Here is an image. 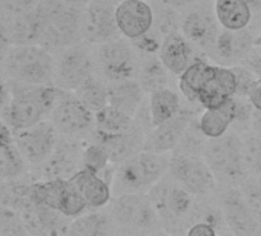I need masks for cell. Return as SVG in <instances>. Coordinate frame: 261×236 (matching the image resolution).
Here are the masks:
<instances>
[{"mask_svg":"<svg viewBox=\"0 0 261 236\" xmlns=\"http://www.w3.org/2000/svg\"><path fill=\"white\" fill-rule=\"evenodd\" d=\"M59 92L54 84L11 83V100L0 115L14 132L33 128L49 120Z\"/></svg>","mask_w":261,"mask_h":236,"instance_id":"obj_1","label":"cell"},{"mask_svg":"<svg viewBox=\"0 0 261 236\" xmlns=\"http://www.w3.org/2000/svg\"><path fill=\"white\" fill-rule=\"evenodd\" d=\"M169 166L171 154L142 151L136 157L115 167L111 183L112 195L148 193L169 173Z\"/></svg>","mask_w":261,"mask_h":236,"instance_id":"obj_2","label":"cell"},{"mask_svg":"<svg viewBox=\"0 0 261 236\" xmlns=\"http://www.w3.org/2000/svg\"><path fill=\"white\" fill-rule=\"evenodd\" d=\"M201 155L220 186L240 187L249 176L244 141L235 131L218 138H207Z\"/></svg>","mask_w":261,"mask_h":236,"instance_id":"obj_3","label":"cell"},{"mask_svg":"<svg viewBox=\"0 0 261 236\" xmlns=\"http://www.w3.org/2000/svg\"><path fill=\"white\" fill-rule=\"evenodd\" d=\"M54 52L39 45H13L0 74L11 83L54 84Z\"/></svg>","mask_w":261,"mask_h":236,"instance_id":"obj_4","label":"cell"},{"mask_svg":"<svg viewBox=\"0 0 261 236\" xmlns=\"http://www.w3.org/2000/svg\"><path fill=\"white\" fill-rule=\"evenodd\" d=\"M43 26L39 46L51 52L77 45L82 40V8L68 5L62 0H43L39 5Z\"/></svg>","mask_w":261,"mask_h":236,"instance_id":"obj_5","label":"cell"},{"mask_svg":"<svg viewBox=\"0 0 261 236\" xmlns=\"http://www.w3.org/2000/svg\"><path fill=\"white\" fill-rule=\"evenodd\" d=\"M30 196L36 204L48 205L69 219H74L89 210L80 190L69 178L31 180Z\"/></svg>","mask_w":261,"mask_h":236,"instance_id":"obj_6","label":"cell"},{"mask_svg":"<svg viewBox=\"0 0 261 236\" xmlns=\"http://www.w3.org/2000/svg\"><path fill=\"white\" fill-rule=\"evenodd\" d=\"M95 46V72L106 83L137 78L139 58L137 51L130 45V42H126L123 39H114Z\"/></svg>","mask_w":261,"mask_h":236,"instance_id":"obj_7","label":"cell"},{"mask_svg":"<svg viewBox=\"0 0 261 236\" xmlns=\"http://www.w3.org/2000/svg\"><path fill=\"white\" fill-rule=\"evenodd\" d=\"M109 215L115 225L127 231L151 233L162 225L159 213L148 193H124L111 199Z\"/></svg>","mask_w":261,"mask_h":236,"instance_id":"obj_8","label":"cell"},{"mask_svg":"<svg viewBox=\"0 0 261 236\" xmlns=\"http://www.w3.org/2000/svg\"><path fill=\"white\" fill-rule=\"evenodd\" d=\"M148 195L166 230H169V227L178 228L186 222V216H189L194 209V195L175 183L169 173L157 183Z\"/></svg>","mask_w":261,"mask_h":236,"instance_id":"obj_9","label":"cell"},{"mask_svg":"<svg viewBox=\"0 0 261 236\" xmlns=\"http://www.w3.org/2000/svg\"><path fill=\"white\" fill-rule=\"evenodd\" d=\"M49 122L60 137L82 138L95 129L94 113L71 91L60 89Z\"/></svg>","mask_w":261,"mask_h":236,"instance_id":"obj_10","label":"cell"},{"mask_svg":"<svg viewBox=\"0 0 261 236\" xmlns=\"http://www.w3.org/2000/svg\"><path fill=\"white\" fill-rule=\"evenodd\" d=\"M54 55V86L59 89L74 92L85 80L95 74L94 51L85 42L65 48Z\"/></svg>","mask_w":261,"mask_h":236,"instance_id":"obj_11","label":"cell"},{"mask_svg":"<svg viewBox=\"0 0 261 236\" xmlns=\"http://www.w3.org/2000/svg\"><path fill=\"white\" fill-rule=\"evenodd\" d=\"M169 175L194 196L214 192L217 186V180L203 155L174 151L171 154Z\"/></svg>","mask_w":261,"mask_h":236,"instance_id":"obj_12","label":"cell"},{"mask_svg":"<svg viewBox=\"0 0 261 236\" xmlns=\"http://www.w3.org/2000/svg\"><path fill=\"white\" fill-rule=\"evenodd\" d=\"M118 0H91L82 8V40L88 45H100L118 39L115 11Z\"/></svg>","mask_w":261,"mask_h":236,"instance_id":"obj_13","label":"cell"},{"mask_svg":"<svg viewBox=\"0 0 261 236\" xmlns=\"http://www.w3.org/2000/svg\"><path fill=\"white\" fill-rule=\"evenodd\" d=\"M217 199L223 221L233 236H261V222L253 215L240 187L221 186Z\"/></svg>","mask_w":261,"mask_h":236,"instance_id":"obj_14","label":"cell"},{"mask_svg":"<svg viewBox=\"0 0 261 236\" xmlns=\"http://www.w3.org/2000/svg\"><path fill=\"white\" fill-rule=\"evenodd\" d=\"M14 138L25 161L28 163L31 170H36L43 166L54 154L60 135L53 123L46 120L33 128L14 132Z\"/></svg>","mask_w":261,"mask_h":236,"instance_id":"obj_15","label":"cell"},{"mask_svg":"<svg viewBox=\"0 0 261 236\" xmlns=\"http://www.w3.org/2000/svg\"><path fill=\"white\" fill-rule=\"evenodd\" d=\"M194 120V113L189 109L181 107V110L171 120L154 126L146 132L143 151L155 154H172L178 148Z\"/></svg>","mask_w":261,"mask_h":236,"instance_id":"obj_16","label":"cell"},{"mask_svg":"<svg viewBox=\"0 0 261 236\" xmlns=\"http://www.w3.org/2000/svg\"><path fill=\"white\" fill-rule=\"evenodd\" d=\"M146 132L148 131L143 129V126L136 120L134 126L127 129L126 132L115 134V135H101V134L92 132V135H94V140L100 143L103 149L106 151L111 164L118 166L143 151Z\"/></svg>","mask_w":261,"mask_h":236,"instance_id":"obj_17","label":"cell"},{"mask_svg":"<svg viewBox=\"0 0 261 236\" xmlns=\"http://www.w3.org/2000/svg\"><path fill=\"white\" fill-rule=\"evenodd\" d=\"M115 19L120 34L127 40H136L152 29L154 8L146 0H121Z\"/></svg>","mask_w":261,"mask_h":236,"instance_id":"obj_18","label":"cell"},{"mask_svg":"<svg viewBox=\"0 0 261 236\" xmlns=\"http://www.w3.org/2000/svg\"><path fill=\"white\" fill-rule=\"evenodd\" d=\"M237 95V78L230 66L212 65L197 98L203 109H214Z\"/></svg>","mask_w":261,"mask_h":236,"instance_id":"obj_19","label":"cell"},{"mask_svg":"<svg viewBox=\"0 0 261 236\" xmlns=\"http://www.w3.org/2000/svg\"><path fill=\"white\" fill-rule=\"evenodd\" d=\"M253 45L255 37L250 31H229L221 28L211 49V55H214V60L220 66H235L246 58Z\"/></svg>","mask_w":261,"mask_h":236,"instance_id":"obj_20","label":"cell"},{"mask_svg":"<svg viewBox=\"0 0 261 236\" xmlns=\"http://www.w3.org/2000/svg\"><path fill=\"white\" fill-rule=\"evenodd\" d=\"M31 173V167L22 157L14 131L0 115V181H17Z\"/></svg>","mask_w":261,"mask_h":236,"instance_id":"obj_21","label":"cell"},{"mask_svg":"<svg viewBox=\"0 0 261 236\" xmlns=\"http://www.w3.org/2000/svg\"><path fill=\"white\" fill-rule=\"evenodd\" d=\"M218 20L215 13H209L206 10H191L181 19L180 33L192 43L197 49L209 51L212 49L215 39L220 33Z\"/></svg>","mask_w":261,"mask_h":236,"instance_id":"obj_22","label":"cell"},{"mask_svg":"<svg viewBox=\"0 0 261 236\" xmlns=\"http://www.w3.org/2000/svg\"><path fill=\"white\" fill-rule=\"evenodd\" d=\"M195 46L178 31L163 39L159 57L166 69L174 75H181L195 60Z\"/></svg>","mask_w":261,"mask_h":236,"instance_id":"obj_23","label":"cell"},{"mask_svg":"<svg viewBox=\"0 0 261 236\" xmlns=\"http://www.w3.org/2000/svg\"><path fill=\"white\" fill-rule=\"evenodd\" d=\"M69 180L77 186L88 207L92 210L103 209L114 198L111 184L100 173H95L92 170L82 167Z\"/></svg>","mask_w":261,"mask_h":236,"instance_id":"obj_24","label":"cell"},{"mask_svg":"<svg viewBox=\"0 0 261 236\" xmlns=\"http://www.w3.org/2000/svg\"><path fill=\"white\" fill-rule=\"evenodd\" d=\"M237 118V97L230 98L224 104L204 109L200 118H197V126L204 138H218L229 132V129L235 125Z\"/></svg>","mask_w":261,"mask_h":236,"instance_id":"obj_25","label":"cell"},{"mask_svg":"<svg viewBox=\"0 0 261 236\" xmlns=\"http://www.w3.org/2000/svg\"><path fill=\"white\" fill-rule=\"evenodd\" d=\"M42 26L43 19L39 7L27 14L8 19V36L11 45H39Z\"/></svg>","mask_w":261,"mask_h":236,"instance_id":"obj_26","label":"cell"},{"mask_svg":"<svg viewBox=\"0 0 261 236\" xmlns=\"http://www.w3.org/2000/svg\"><path fill=\"white\" fill-rule=\"evenodd\" d=\"M109 84V104L134 116L139 113L142 101L145 98V91L142 89L137 78L108 83Z\"/></svg>","mask_w":261,"mask_h":236,"instance_id":"obj_27","label":"cell"},{"mask_svg":"<svg viewBox=\"0 0 261 236\" xmlns=\"http://www.w3.org/2000/svg\"><path fill=\"white\" fill-rule=\"evenodd\" d=\"M214 13L220 28L229 31L246 29L252 20V7L246 0H215Z\"/></svg>","mask_w":261,"mask_h":236,"instance_id":"obj_28","label":"cell"},{"mask_svg":"<svg viewBox=\"0 0 261 236\" xmlns=\"http://www.w3.org/2000/svg\"><path fill=\"white\" fill-rule=\"evenodd\" d=\"M114 225L109 212L97 209L71 219L66 236H111Z\"/></svg>","mask_w":261,"mask_h":236,"instance_id":"obj_29","label":"cell"},{"mask_svg":"<svg viewBox=\"0 0 261 236\" xmlns=\"http://www.w3.org/2000/svg\"><path fill=\"white\" fill-rule=\"evenodd\" d=\"M181 107L183 106H181L180 95L175 91L165 87V89L152 92L148 101L151 126L154 128L171 120L172 116H175L181 110Z\"/></svg>","mask_w":261,"mask_h":236,"instance_id":"obj_30","label":"cell"},{"mask_svg":"<svg viewBox=\"0 0 261 236\" xmlns=\"http://www.w3.org/2000/svg\"><path fill=\"white\" fill-rule=\"evenodd\" d=\"M169 74L171 72L162 63L159 55H145V60L139 63L137 81L140 83L145 94H152L168 87Z\"/></svg>","mask_w":261,"mask_h":236,"instance_id":"obj_31","label":"cell"},{"mask_svg":"<svg viewBox=\"0 0 261 236\" xmlns=\"http://www.w3.org/2000/svg\"><path fill=\"white\" fill-rule=\"evenodd\" d=\"M74 94L92 113L100 112L109 104V84L97 72L85 80Z\"/></svg>","mask_w":261,"mask_h":236,"instance_id":"obj_32","label":"cell"},{"mask_svg":"<svg viewBox=\"0 0 261 236\" xmlns=\"http://www.w3.org/2000/svg\"><path fill=\"white\" fill-rule=\"evenodd\" d=\"M95 116V129L94 132L101 135H115L126 132L134 126V116L127 115L126 112L108 104L100 112L94 113Z\"/></svg>","mask_w":261,"mask_h":236,"instance_id":"obj_33","label":"cell"},{"mask_svg":"<svg viewBox=\"0 0 261 236\" xmlns=\"http://www.w3.org/2000/svg\"><path fill=\"white\" fill-rule=\"evenodd\" d=\"M211 68H212V63L206 62L204 58H198L180 75L178 87H180V92L183 94V97L189 103L197 104L198 92H200L206 77L209 75Z\"/></svg>","mask_w":261,"mask_h":236,"instance_id":"obj_34","label":"cell"},{"mask_svg":"<svg viewBox=\"0 0 261 236\" xmlns=\"http://www.w3.org/2000/svg\"><path fill=\"white\" fill-rule=\"evenodd\" d=\"M181 28V19L175 8L160 4L157 10H154V25L152 29L160 37H168L172 33H178Z\"/></svg>","mask_w":261,"mask_h":236,"instance_id":"obj_35","label":"cell"},{"mask_svg":"<svg viewBox=\"0 0 261 236\" xmlns=\"http://www.w3.org/2000/svg\"><path fill=\"white\" fill-rule=\"evenodd\" d=\"M111 164L106 151L103 149V146L100 143H97L95 140H92L88 146L83 148L82 151V167L92 170L95 173H103Z\"/></svg>","mask_w":261,"mask_h":236,"instance_id":"obj_36","label":"cell"},{"mask_svg":"<svg viewBox=\"0 0 261 236\" xmlns=\"http://www.w3.org/2000/svg\"><path fill=\"white\" fill-rule=\"evenodd\" d=\"M0 236H30L20 213L5 204H0Z\"/></svg>","mask_w":261,"mask_h":236,"instance_id":"obj_37","label":"cell"},{"mask_svg":"<svg viewBox=\"0 0 261 236\" xmlns=\"http://www.w3.org/2000/svg\"><path fill=\"white\" fill-rule=\"evenodd\" d=\"M243 141L249 175L261 178V135L250 131L243 135Z\"/></svg>","mask_w":261,"mask_h":236,"instance_id":"obj_38","label":"cell"},{"mask_svg":"<svg viewBox=\"0 0 261 236\" xmlns=\"http://www.w3.org/2000/svg\"><path fill=\"white\" fill-rule=\"evenodd\" d=\"M240 190L253 215L261 222V178L249 175L247 180H244V183L240 186Z\"/></svg>","mask_w":261,"mask_h":236,"instance_id":"obj_39","label":"cell"},{"mask_svg":"<svg viewBox=\"0 0 261 236\" xmlns=\"http://www.w3.org/2000/svg\"><path fill=\"white\" fill-rule=\"evenodd\" d=\"M43 0H0V16L13 19L37 8Z\"/></svg>","mask_w":261,"mask_h":236,"instance_id":"obj_40","label":"cell"},{"mask_svg":"<svg viewBox=\"0 0 261 236\" xmlns=\"http://www.w3.org/2000/svg\"><path fill=\"white\" fill-rule=\"evenodd\" d=\"M130 45L134 46L136 51H139L143 55H154L160 52L162 43H163V37H160L154 29H151L149 33H146L145 36L136 39V40H129Z\"/></svg>","mask_w":261,"mask_h":236,"instance_id":"obj_41","label":"cell"},{"mask_svg":"<svg viewBox=\"0 0 261 236\" xmlns=\"http://www.w3.org/2000/svg\"><path fill=\"white\" fill-rule=\"evenodd\" d=\"M230 68H232V71L235 74V78H237V95L235 97L247 98L258 77L246 66L235 65V66H230Z\"/></svg>","mask_w":261,"mask_h":236,"instance_id":"obj_42","label":"cell"},{"mask_svg":"<svg viewBox=\"0 0 261 236\" xmlns=\"http://www.w3.org/2000/svg\"><path fill=\"white\" fill-rule=\"evenodd\" d=\"M11 46L13 45H11V40L8 36V19L0 16V71H2L4 62H5Z\"/></svg>","mask_w":261,"mask_h":236,"instance_id":"obj_43","label":"cell"},{"mask_svg":"<svg viewBox=\"0 0 261 236\" xmlns=\"http://www.w3.org/2000/svg\"><path fill=\"white\" fill-rule=\"evenodd\" d=\"M186 236H218V231H217V227L212 222L197 221L188 228Z\"/></svg>","mask_w":261,"mask_h":236,"instance_id":"obj_44","label":"cell"},{"mask_svg":"<svg viewBox=\"0 0 261 236\" xmlns=\"http://www.w3.org/2000/svg\"><path fill=\"white\" fill-rule=\"evenodd\" d=\"M243 63L256 77H261V45H253V48L246 55V58L243 60Z\"/></svg>","mask_w":261,"mask_h":236,"instance_id":"obj_45","label":"cell"},{"mask_svg":"<svg viewBox=\"0 0 261 236\" xmlns=\"http://www.w3.org/2000/svg\"><path fill=\"white\" fill-rule=\"evenodd\" d=\"M11 100V83L0 74V113L5 110Z\"/></svg>","mask_w":261,"mask_h":236,"instance_id":"obj_46","label":"cell"},{"mask_svg":"<svg viewBox=\"0 0 261 236\" xmlns=\"http://www.w3.org/2000/svg\"><path fill=\"white\" fill-rule=\"evenodd\" d=\"M247 100L250 101V104L253 106V109L261 110V77L256 78V81H255V84H253V87H252Z\"/></svg>","mask_w":261,"mask_h":236,"instance_id":"obj_47","label":"cell"},{"mask_svg":"<svg viewBox=\"0 0 261 236\" xmlns=\"http://www.w3.org/2000/svg\"><path fill=\"white\" fill-rule=\"evenodd\" d=\"M250 131L261 135V110H258V109H253V112H252V118H250Z\"/></svg>","mask_w":261,"mask_h":236,"instance_id":"obj_48","label":"cell"},{"mask_svg":"<svg viewBox=\"0 0 261 236\" xmlns=\"http://www.w3.org/2000/svg\"><path fill=\"white\" fill-rule=\"evenodd\" d=\"M162 4H166V5H169V7H172V8H181V7H188V5H191V4H194V2H197V0H160Z\"/></svg>","mask_w":261,"mask_h":236,"instance_id":"obj_49","label":"cell"},{"mask_svg":"<svg viewBox=\"0 0 261 236\" xmlns=\"http://www.w3.org/2000/svg\"><path fill=\"white\" fill-rule=\"evenodd\" d=\"M62 2L68 4V5H72V7H77V8H85L91 0H62Z\"/></svg>","mask_w":261,"mask_h":236,"instance_id":"obj_50","label":"cell"},{"mask_svg":"<svg viewBox=\"0 0 261 236\" xmlns=\"http://www.w3.org/2000/svg\"><path fill=\"white\" fill-rule=\"evenodd\" d=\"M145 236H172V234L168 231H151V233H146Z\"/></svg>","mask_w":261,"mask_h":236,"instance_id":"obj_51","label":"cell"},{"mask_svg":"<svg viewBox=\"0 0 261 236\" xmlns=\"http://www.w3.org/2000/svg\"><path fill=\"white\" fill-rule=\"evenodd\" d=\"M246 2L253 8V7H261V0H246Z\"/></svg>","mask_w":261,"mask_h":236,"instance_id":"obj_52","label":"cell"},{"mask_svg":"<svg viewBox=\"0 0 261 236\" xmlns=\"http://www.w3.org/2000/svg\"><path fill=\"white\" fill-rule=\"evenodd\" d=\"M255 45H261V34L255 39Z\"/></svg>","mask_w":261,"mask_h":236,"instance_id":"obj_53","label":"cell"},{"mask_svg":"<svg viewBox=\"0 0 261 236\" xmlns=\"http://www.w3.org/2000/svg\"><path fill=\"white\" fill-rule=\"evenodd\" d=\"M4 183H5V181H0V189H2V186H4Z\"/></svg>","mask_w":261,"mask_h":236,"instance_id":"obj_54","label":"cell"}]
</instances>
